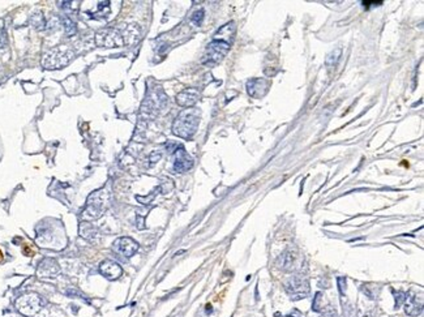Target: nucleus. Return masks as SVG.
I'll list each match as a JSON object with an SVG mask.
<instances>
[{
  "mask_svg": "<svg viewBox=\"0 0 424 317\" xmlns=\"http://www.w3.org/2000/svg\"><path fill=\"white\" fill-rule=\"evenodd\" d=\"M112 250L115 251L116 254H122L124 257H132L138 250V243L133 240L132 238L128 236H123V238L116 239L114 244H112Z\"/></svg>",
  "mask_w": 424,
  "mask_h": 317,
  "instance_id": "8",
  "label": "nucleus"
},
{
  "mask_svg": "<svg viewBox=\"0 0 424 317\" xmlns=\"http://www.w3.org/2000/svg\"><path fill=\"white\" fill-rule=\"evenodd\" d=\"M422 312V302L418 303L417 296H410L406 302V314L410 316H418Z\"/></svg>",
  "mask_w": 424,
  "mask_h": 317,
  "instance_id": "15",
  "label": "nucleus"
},
{
  "mask_svg": "<svg viewBox=\"0 0 424 317\" xmlns=\"http://www.w3.org/2000/svg\"><path fill=\"white\" fill-rule=\"evenodd\" d=\"M64 27H65V32H67V34H69V35H73V34L76 33L75 24H73V21H72L71 19L64 17Z\"/></svg>",
  "mask_w": 424,
  "mask_h": 317,
  "instance_id": "17",
  "label": "nucleus"
},
{
  "mask_svg": "<svg viewBox=\"0 0 424 317\" xmlns=\"http://www.w3.org/2000/svg\"><path fill=\"white\" fill-rule=\"evenodd\" d=\"M204 17H205V12L202 11V9H198V11L194 12V15H192V21H194L196 25H201Z\"/></svg>",
  "mask_w": 424,
  "mask_h": 317,
  "instance_id": "18",
  "label": "nucleus"
},
{
  "mask_svg": "<svg viewBox=\"0 0 424 317\" xmlns=\"http://www.w3.org/2000/svg\"><path fill=\"white\" fill-rule=\"evenodd\" d=\"M194 166V159L188 156L186 149L182 145H178V148L174 152V170L176 172L188 171Z\"/></svg>",
  "mask_w": 424,
  "mask_h": 317,
  "instance_id": "9",
  "label": "nucleus"
},
{
  "mask_svg": "<svg viewBox=\"0 0 424 317\" xmlns=\"http://www.w3.org/2000/svg\"><path fill=\"white\" fill-rule=\"evenodd\" d=\"M270 81L266 79H252L247 82V92L252 98H261L269 92Z\"/></svg>",
  "mask_w": 424,
  "mask_h": 317,
  "instance_id": "10",
  "label": "nucleus"
},
{
  "mask_svg": "<svg viewBox=\"0 0 424 317\" xmlns=\"http://www.w3.org/2000/svg\"><path fill=\"white\" fill-rule=\"evenodd\" d=\"M17 306V310L24 315H28V316H33L41 310V299L38 298V295L35 294H30L25 295L23 298H20L16 303Z\"/></svg>",
  "mask_w": 424,
  "mask_h": 317,
  "instance_id": "7",
  "label": "nucleus"
},
{
  "mask_svg": "<svg viewBox=\"0 0 424 317\" xmlns=\"http://www.w3.org/2000/svg\"><path fill=\"white\" fill-rule=\"evenodd\" d=\"M72 59H73V51L71 47L67 45H60L43 54L42 65L46 69H59L68 65Z\"/></svg>",
  "mask_w": 424,
  "mask_h": 317,
  "instance_id": "3",
  "label": "nucleus"
},
{
  "mask_svg": "<svg viewBox=\"0 0 424 317\" xmlns=\"http://www.w3.org/2000/svg\"><path fill=\"white\" fill-rule=\"evenodd\" d=\"M200 123V111L196 108H184L172 123V133L184 140H190L196 133Z\"/></svg>",
  "mask_w": 424,
  "mask_h": 317,
  "instance_id": "2",
  "label": "nucleus"
},
{
  "mask_svg": "<svg viewBox=\"0 0 424 317\" xmlns=\"http://www.w3.org/2000/svg\"><path fill=\"white\" fill-rule=\"evenodd\" d=\"M198 99H200V92L197 89H195V88L184 89L176 95V103L180 107L186 108L194 107L198 102Z\"/></svg>",
  "mask_w": 424,
  "mask_h": 317,
  "instance_id": "11",
  "label": "nucleus"
},
{
  "mask_svg": "<svg viewBox=\"0 0 424 317\" xmlns=\"http://www.w3.org/2000/svg\"><path fill=\"white\" fill-rule=\"evenodd\" d=\"M99 272L103 277H106L107 280H118L122 274H123V269L118 262L111 261V260H104L102 264L99 265Z\"/></svg>",
  "mask_w": 424,
  "mask_h": 317,
  "instance_id": "12",
  "label": "nucleus"
},
{
  "mask_svg": "<svg viewBox=\"0 0 424 317\" xmlns=\"http://www.w3.org/2000/svg\"><path fill=\"white\" fill-rule=\"evenodd\" d=\"M96 43L99 47H120L124 45L123 33L115 28H106L98 30L96 34Z\"/></svg>",
  "mask_w": 424,
  "mask_h": 317,
  "instance_id": "4",
  "label": "nucleus"
},
{
  "mask_svg": "<svg viewBox=\"0 0 424 317\" xmlns=\"http://www.w3.org/2000/svg\"><path fill=\"white\" fill-rule=\"evenodd\" d=\"M59 273V265L56 264L55 260L46 258L39 265L38 274L41 277H55Z\"/></svg>",
  "mask_w": 424,
  "mask_h": 317,
  "instance_id": "13",
  "label": "nucleus"
},
{
  "mask_svg": "<svg viewBox=\"0 0 424 317\" xmlns=\"http://www.w3.org/2000/svg\"><path fill=\"white\" fill-rule=\"evenodd\" d=\"M296 260H298V254L293 252V251H286L285 254L279 257V264H281V268L283 270H293V269L296 268Z\"/></svg>",
  "mask_w": 424,
  "mask_h": 317,
  "instance_id": "14",
  "label": "nucleus"
},
{
  "mask_svg": "<svg viewBox=\"0 0 424 317\" xmlns=\"http://www.w3.org/2000/svg\"><path fill=\"white\" fill-rule=\"evenodd\" d=\"M381 4H383V1H363V5H364L365 9L377 7V5H381Z\"/></svg>",
  "mask_w": 424,
  "mask_h": 317,
  "instance_id": "19",
  "label": "nucleus"
},
{
  "mask_svg": "<svg viewBox=\"0 0 424 317\" xmlns=\"http://www.w3.org/2000/svg\"><path fill=\"white\" fill-rule=\"evenodd\" d=\"M106 197L107 194L104 193V190H96L92 196L88 198V204H86V213L93 218L102 216L106 208Z\"/></svg>",
  "mask_w": 424,
  "mask_h": 317,
  "instance_id": "6",
  "label": "nucleus"
},
{
  "mask_svg": "<svg viewBox=\"0 0 424 317\" xmlns=\"http://www.w3.org/2000/svg\"><path fill=\"white\" fill-rule=\"evenodd\" d=\"M285 290L287 291V294L290 295V298L293 300L303 299L309 292L308 281L301 278V277H293V278L285 282Z\"/></svg>",
  "mask_w": 424,
  "mask_h": 317,
  "instance_id": "5",
  "label": "nucleus"
},
{
  "mask_svg": "<svg viewBox=\"0 0 424 317\" xmlns=\"http://www.w3.org/2000/svg\"><path fill=\"white\" fill-rule=\"evenodd\" d=\"M235 29H236L235 23L231 21V23L224 25L214 34L213 41L206 47L202 63L206 64V65H214V64L221 63L224 60L227 53L230 51L232 41H234Z\"/></svg>",
  "mask_w": 424,
  "mask_h": 317,
  "instance_id": "1",
  "label": "nucleus"
},
{
  "mask_svg": "<svg viewBox=\"0 0 424 317\" xmlns=\"http://www.w3.org/2000/svg\"><path fill=\"white\" fill-rule=\"evenodd\" d=\"M341 54H342V50L341 47H338L337 50H334L333 53L329 54V56L326 58V65L327 68H333L335 67V64L338 62V59L341 58Z\"/></svg>",
  "mask_w": 424,
  "mask_h": 317,
  "instance_id": "16",
  "label": "nucleus"
}]
</instances>
